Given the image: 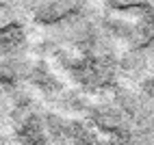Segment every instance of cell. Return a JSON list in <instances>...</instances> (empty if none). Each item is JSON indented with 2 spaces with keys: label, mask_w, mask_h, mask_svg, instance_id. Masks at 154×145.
<instances>
[{
  "label": "cell",
  "mask_w": 154,
  "mask_h": 145,
  "mask_svg": "<svg viewBox=\"0 0 154 145\" xmlns=\"http://www.w3.org/2000/svg\"><path fill=\"white\" fill-rule=\"evenodd\" d=\"M117 69L130 80L143 82L150 76V56L146 48H128L117 56Z\"/></svg>",
  "instance_id": "cell-1"
},
{
  "label": "cell",
  "mask_w": 154,
  "mask_h": 145,
  "mask_svg": "<svg viewBox=\"0 0 154 145\" xmlns=\"http://www.w3.org/2000/svg\"><path fill=\"white\" fill-rule=\"evenodd\" d=\"M76 11H80V5H74V2H39V5H33L30 15H33L39 24L52 26V24L61 22V20L69 17Z\"/></svg>",
  "instance_id": "cell-2"
}]
</instances>
